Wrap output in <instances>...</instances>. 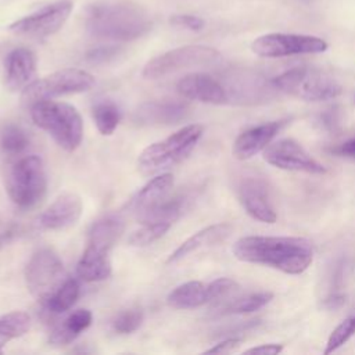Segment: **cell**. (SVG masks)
<instances>
[{
	"instance_id": "1",
	"label": "cell",
	"mask_w": 355,
	"mask_h": 355,
	"mask_svg": "<svg viewBox=\"0 0 355 355\" xmlns=\"http://www.w3.org/2000/svg\"><path fill=\"white\" fill-rule=\"evenodd\" d=\"M232 252L241 262L265 265L287 275H301L313 259L311 241L293 236H245L233 244Z\"/></svg>"
},
{
	"instance_id": "2",
	"label": "cell",
	"mask_w": 355,
	"mask_h": 355,
	"mask_svg": "<svg viewBox=\"0 0 355 355\" xmlns=\"http://www.w3.org/2000/svg\"><path fill=\"white\" fill-rule=\"evenodd\" d=\"M86 31L104 40L129 42L144 36L153 26L146 8L130 0H97L86 8Z\"/></svg>"
},
{
	"instance_id": "3",
	"label": "cell",
	"mask_w": 355,
	"mask_h": 355,
	"mask_svg": "<svg viewBox=\"0 0 355 355\" xmlns=\"http://www.w3.org/2000/svg\"><path fill=\"white\" fill-rule=\"evenodd\" d=\"M202 132L204 128L201 125L191 123L164 140L148 144L137 158V169L140 173L150 176L162 173L180 164L194 150Z\"/></svg>"
},
{
	"instance_id": "4",
	"label": "cell",
	"mask_w": 355,
	"mask_h": 355,
	"mask_svg": "<svg viewBox=\"0 0 355 355\" xmlns=\"http://www.w3.org/2000/svg\"><path fill=\"white\" fill-rule=\"evenodd\" d=\"M31 118L64 150L73 151L83 137V121L78 110L62 101L42 100L31 107Z\"/></svg>"
},
{
	"instance_id": "5",
	"label": "cell",
	"mask_w": 355,
	"mask_h": 355,
	"mask_svg": "<svg viewBox=\"0 0 355 355\" xmlns=\"http://www.w3.org/2000/svg\"><path fill=\"white\" fill-rule=\"evenodd\" d=\"M4 184L7 194L18 208H32L42 201L47 189L44 162L39 155H21L6 169Z\"/></svg>"
},
{
	"instance_id": "6",
	"label": "cell",
	"mask_w": 355,
	"mask_h": 355,
	"mask_svg": "<svg viewBox=\"0 0 355 355\" xmlns=\"http://www.w3.org/2000/svg\"><path fill=\"white\" fill-rule=\"evenodd\" d=\"M273 89L304 101H324L341 94V85L329 73L311 68H291L272 79Z\"/></svg>"
},
{
	"instance_id": "7",
	"label": "cell",
	"mask_w": 355,
	"mask_h": 355,
	"mask_svg": "<svg viewBox=\"0 0 355 355\" xmlns=\"http://www.w3.org/2000/svg\"><path fill=\"white\" fill-rule=\"evenodd\" d=\"M93 85L94 78L92 73L78 68H64L40 79L32 80L22 90L21 100L25 107L31 108L37 101L82 93L89 90Z\"/></svg>"
},
{
	"instance_id": "8",
	"label": "cell",
	"mask_w": 355,
	"mask_h": 355,
	"mask_svg": "<svg viewBox=\"0 0 355 355\" xmlns=\"http://www.w3.org/2000/svg\"><path fill=\"white\" fill-rule=\"evenodd\" d=\"M68 279L62 261L50 248L35 251L25 266V283L29 293L46 302Z\"/></svg>"
},
{
	"instance_id": "9",
	"label": "cell",
	"mask_w": 355,
	"mask_h": 355,
	"mask_svg": "<svg viewBox=\"0 0 355 355\" xmlns=\"http://www.w3.org/2000/svg\"><path fill=\"white\" fill-rule=\"evenodd\" d=\"M219 58V51L212 47L200 44L183 46L169 50L150 60L144 65L141 75L146 79H158L182 69L211 65Z\"/></svg>"
},
{
	"instance_id": "10",
	"label": "cell",
	"mask_w": 355,
	"mask_h": 355,
	"mask_svg": "<svg viewBox=\"0 0 355 355\" xmlns=\"http://www.w3.org/2000/svg\"><path fill=\"white\" fill-rule=\"evenodd\" d=\"M251 50L263 58H282L300 54L323 53L327 50V42L311 35L266 33L252 42Z\"/></svg>"
},
{
	"instance_id": "11",
	"label": "cell",
	"mask_w": 355,
	"mask_h": 355,
	"mask_svg": "<svg viewBox=\"0 0 355 355\" xmlns=\"http://www.w3.org/2000/svg\"><path fill=\"white\" fill-rule=\"evenodd\" d=\"M72 11L71 0H58L12 22L8 29L22 37L44 39L58 32Z\"/></svg>"
},
{
	"instance_id": "12",
	"label": "cell",
	"mask_w": 355,
	"mask_h": 355,
	"mask_svg": "<svg viewBox=\"0 0 355 355\" xmlns=\"http://www.w3.org/2000/svg\"><path fill=\"white\" fill-rule=\"evenodd\" d=\"M263 159L279 169L324 175L326 166L315 159L300 143L293 139H280L263 150Z\"/></svg>"
},
{
	"instance_id": "13",
	"label": "cell",
	"mask_w": 355,
	"mask_h": 355,
	"mask_svg": "<svg viewBox=\"0 0 355 355\" xmlns=\"http://www.w3.org/2000/svg\"><path fill=\"white\" fill-rule=\"evenodd\" d=\"M237 197L245 212L263 223H275L277 219L272 205L268 186L262 178L244 176L237 183Z\"/></svg>"
},
{
	"instance_id": "14",
	"label": "cell",
	"mask_w": 355,
	"mask_h": 355,
	"mask_svg": "<svg viewBox=\"0 0 355 355\" xmlns=\"http://www.w3.org/2000/svg\"><path fill=\"white\" fill-rule=\"evenodd\" d=\"M83 202L72 191L60 194L37 218V225L44 230H62L73 226L82 216Z\"/></svg>"
},
{
	"instance_id": "15",
	"label": "cell",
	"mask_w": 355,
	"mask_h": 355,
	"mask_svg": "<svg viewBox=\"0 0 355 355\" xmlns=\"http://www.w3.org/2000/svg\"><path fill=\"white\" fill-rule=\"evenodd\" d=\"M287 123V119H279L241 132L233 143V155L240 161L252 158L258 153L263 151Z\"/></svg>"
},
{
	"instance_id": "16",
	"label": "cell",
	"mask_w": 355,
	"mask_h": 355,
	"mask_svg": "<svg viewBox=\"0 0 355 355\" xmlns=\"http://www.w3.org/2000/svg\"><path fill=\"white\" fill-rule=\"evenodd\" d=\"M176 89L180 96L205 104H227V93L220 80L207 73H189L183 76Z\"/></svg>"
},
{
	"instance_id": "17",
	"label": "cell",
	"mask_w": 355,
	"mask_h": 355,
	"mask_svg": "<svg viewBox=\"0 0 355 355\" xmlns=\"http://www.w3.org/2000/svg\"><path fill=\"white\" fill-rule=\"evenodd\" d=\"M125 230V222L118 215H107L98 219L87 236V245L83 254L97 258H110L112 247Z\"/></svg>"
},
{
	"instance_id": "18",
	"label": "cell",
	"mask_w": 355,
	"mask_h": 355,
	"mask_svg": "<svg viewBox=\"0 0 355 355\" xmlns=\"http://www.w3.org/2000/svg\"><path fill=\"white\" fill-rule=\"evenodd\" d=\"M189 107L178 100H159L143 103L133 115L139 125H172L184 119Z\"/></svg>"
},
{
	"instance_id": "19",
	"label": "cell",
	"mask_w": 355,
	"mask_h": 355,
	"mask_svg": "<svg viewBox=\"0 0 355 355\" xmlns=\"http://www.w3.org/2000/svg\"><path fill=\"white\" fill-rule=\"evenodd\" d=\"M4 83L11 92L25 89L33 79L36 72V57L25 49L18 47L8 53L6 58Z\"/></svg>"
},
{
	"instance_id": "20",
	"label": "cell",
	"mask_w": 355,
	"mask_h": 355,
	"mask_svg": "<svg viewBox=\"0 0 355 355\" xmlns=\"http://www.w3.org/2000/svg\"><path fill=\"white\" fill-rule=\"evenodd\" d=\"M232 232V226L229 223H215V225H209L198 232H196L194 234H191L189 239H186L169 257H168V263H175L179 262L182 259H184L186 257H189L190 254L201 250V248H207V247H212L219 244L220 241H223Z\"/></svg>"
},
{
	"instance_id": "21",
	"label": "cell",
	"mask_w": 355,
	"mask_h": 355,
	"mask_svg": "<svg viewBox=\"0 0 355 355\" xmlns=\"http://www.w3.org/2000/svg\"><path fill=\"white\" fill-rule=\"evenodd\" d=\"M352 272V261L349 257L336 259L327 275V290L322 300L326 309H338L345 304L347 286Z\"/></svg>"
},
{
	"instance_id": "22",
	"label": "cell",
	"mask_w": 355,
	"mask_h": 355,
	"mask_svg": "<svg viewBox=\"0 0 355 355\" xmlns=\"http://www.w3.org/2000/svg\"><path fill=\"white\" fill-rule=\"evenodd\" d=\"M173 186V176L169 172L155 175L148 180L128 202V209L136 215L155 205L158 201L165 198L166 193Z\"/></svg>"
},
{
	"instance_id": "23",
	"label": "cell",
	"mask_w": 355,
	"mask_h": 355,
	"mask_svg": "<svg viewBox=\"0 0 355 355\" xmlns=\"http://www.w3.org/2000/svg\"><path fill=\"white\" fill-rule=\"evenodd\" d=\"M92 319L93 316L89 309H76L71 312L65 319L53 327L49 336V344L54 347L71 344L83 330L90 326Z\"/></svg>"
},
{
	"instance_id": "24",
	"label": "cell",
	"mask_w": 355,
	"mask_h": 355,
	"mask_svg": "<svg viewBox=\"0 0 355 355\" xmlns=\"http://www.w3.org/2000/svg\"><path fill=\"white\" fill-rule=\"evenodd\" d=\"M166 302L175 309H194L205 305L209 302L207 286L197 280L179 284L168 294Z\"/></svg>"
},
{
	"instance_id": "25",
	"label": "cell",
	"mask_w": 355,
	"mask_h": 355,
	"mask_svg": "<svg viewBox=\"0 0 355 355\" xmlns=\"http://www.w3.org/2000/svg\"><path fill=\"white\" fill-rule=\"evenodd\" d=\"M184 200L183 198H171L165 200L162 198L155 205L150 207L148 209L140 212L136 215L137 220L143 223H153V222H168L173 223L183 212Z\"/></svg>"
},
{
	"instance_id": "26",
	"label": "cell",
	"mask_w": 355,
	"mask_h": 355,
	"mask_svg": "<svg viewBox=\"0 0 355 355\" xmlns=\"http://www.w3.org/2000/svg\"><path fill=\"white\" fill-rule=\"evenodd\" d=\"M31 329V316L24 311H12L0 315V352L11 340H15Z\"/></svg>"
},
{
	"instance_id": "27",
	"label": "cell",
	"mask_w": 355,
	"mask_h": 355,
	"mask_svg": "<svg viewBox=\"0 0 355 355\" xmlns=\"http://www.w3.org/2000/svg\"><path fill=\"white\" fill-rule=\"evenodd\" d=\"M28 133L18 125L8 123L0 132V150L8 158L21 157L29 147Z\"/></svg>"
},
{
	"instance_id": "28",
	"label": "cell",
	"mask_w": 355,
	"mask_h": 355,
	"mask_svg": "<svg viewBox=\"0 0 355 355\" xmlns=\"http://www.w3.org/2000/svg\"><path fill=\"white\" fill-rule=\"evenodd\" d=\"M79 283L68 277L62 286L46 301L43 302V306L50 313H62L68 311L78 300L79 297Z\"/></svg>"
},
{
	"instance_id": "29",
	"label": "cell",
	"mask_w": 355,
	"mask_h": 355,
	"mask_svg": "<svg viewBox=\"0 0 355 355\" xmlns=\"http://www.w3.org/2000/svg\"><path fill=\"white\" fill-rule=\"evenodd\" d=\"M93 119L97 130L103 136H110L115 132L121 122V111L115 103L101 100L93 107Z\"/></svg>"
},
{
	"instance_id": "30",
	"label": "cell",
	"mask_w": 355,
	"mask_h": 355,
	"mask_svg": "<svg viewBox=\"0 0 355 355\" xmlns=\"http://www.w3.org/2000/svg\"><path fill=\"white\" fill-rule=\"evenodd\" d=\"M273 300V294L270 291H261V293H251L244 297L236 298L232 302L226 304L222 308L223 315L232 313H251L255 312L265 305H268Z\"/></svg>"
},
{
	"instance_id": "31",
	"label": "cell",
	"mask_w": 355,
	"mask_h": 355,
	"mask_svg": "<svg viewBox=\"0 0 355 355\" xmlns=\"http://www.w3.org/2000/svg\"><path fill=\"white\" fill-rule=\"evenodd\" d=\"M172 223L168 222H153V223H143V226L135 230L129 236V244L133 247H146L157 240H159L169 229Z\"/></svg>"
},
{
	"instance_id": "32",
	"label": "cell",
	"mask_w": 355,
	"mask_h": 355,
	"mask_svg": "<svg viewBox=\"0 0 355 355\" xmlns=\"http://www.w3.org/2000/svg\"><path fill=\"white\" fill-rule=\"evenodd\" d=\"M355 336V311L348 315L329 336L323 354H331Z\"/></svg>"
},
{
	"instance_id": "33",
	"label": "cell",
	"mask_w": 355,
	"mask_h": 355,
	"mask_svg": "<svg viewBox=\"0 0 355 355\" xmlns=\"http://www.w3.org/2000/svg\"><path fill=\"white\" fill-rule=\"evenodd\" d=\"M144 315L139 308H130L119 312L112 320V329L118 334H130L136 331L143 323Z\"/></svg>"
},
{
	"instance_id": "34",
	"label": "cell",
	"mask_w": 355,
	"mask_h": 355,
	"mask_svg": "<svg viewBox=\"0 0 355 355\" xmlns=\"http://www.w3.org/2000/svg\"><path fill=\"white\" fill-rule=\"evenodd\" d=\"M237 287H239V284H237L233 279H229V277H219V279H215L214 282H211L209 284H207L209 302L226 297L227 294H230L232 291H234Z\"/></svg>"
},
{
	"instance_id": "35",
	"label": "cell",
	"mask_w": 355,
	"mask_h": 355,
	"mask_svg": "<svg viewBox=\"0 0 355 355\" xmlns=\"http://www.w3.org/2000/svg\"><path fill=\"white\" fill-rule=\"evenodd\" d=\"M171 24L175 26L186 28L190 31H200L204 28V19L196 15H189V14H180V15H173L171 18Z\"/></svg>"
},
{
	"instance_id": "36",
	"label": "cell",
	"mask_w": 355,
	"mask_h": 355,
	"mask_svg": "<svg viewBox=\"0 0 355 355\" xmlns=\"http://www.w3.org/2000/svg\"><path fill=\"white\" fill-rule=\"evenodd\" d=\"M118 51H119V49L115 47V46H103V47H97V49L90 50L86 54V58L90 62L100 64V62H105V61L114 58L118 54Z\"/></svg>"
},
{
	"instance_id": "37",
	"label": "cell",
	"mask_w": 355,
	"mask_h": 355,
	"mask_svg": "<svg viewBox=\"0 0 355 355\" xmlns=\"http://www.w3.org/2000/svg\"><path fill=\"white\" fill-rule=\"evenodd\" d=\"M240 344H241L240 338H236V337L225 338L220 343L215 344L214 347L205 349V354H230V352L236 351Z\"/></svg>"
},
{
	"instance_id": "38",
	"label": "cell",
	"mask_w": 355,
	"mask_h": 355,
	"mask_svg": "<svg viewBox=\"0 0 355 355\" xmlns=\"http://www.w3.org/2000/svg\"><path fill=\"white\" fill-rule=\"evenodd\" d=\"M283 351V345L282 344H276V343H269V344H261L252 348L245 349V354H261V355H276L280 354Z\"/></svg>"
},
{
	"instance_id": "39",
	"label": "cell",
	"mask_w": 355,
	"mask_h": 355,
	"mask_svg": "<svg viewBox=\"0 0 355 355\" xmlns=\"http://www.w3.org/2000/svg\"><path fill=\"white\" fill-rule=\"evenodd\" d=\"M338 121H340V118H338V112H337L336 108L327 110L326 112L320 114V116H319L320 125H322L324 129H330V130L334 129V126L338 125Z\"/></svg>"
},
{
	"instance_id": "40",
	"label": "cell",
	"mask_w": 355,
	"mask_h": 355,
	"mask_svg": "<svg viewBox=\"0 0 355 355\" xmlns=\"http://www.w3.org/2000/svg\"><path fill=\"white\" fill-rule=\"evenodd\" d=\"M331 151H334L338 155H345V157L355 158V139H351V140L340 144L338 147H336Z\"/></svg>"
},
{
	"instance_id": "41",
	"label": "cell",
	"mask_w": 355,
	"mask_h": 355,
	"mask_svg": "<svg viewBox=\"0 0 355 355\" xmlns=\"http://www.w3.org/2000/svg\"><path fill=\"white\" fill-rule=\"evenodd\" d=\"M15 236V229L14 227H4L0 230V250L7 245L8 241L12 240V237Z\"/></svg>"
}]
</instances>
